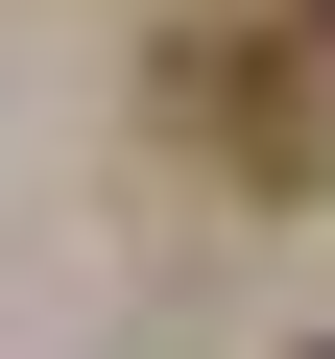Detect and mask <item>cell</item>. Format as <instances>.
I'll return each mask as SVG.
<instances>
[{
	"label": "cell",
	"instance_id": "cell-1",
	"mask_svg": "<svg viewBox=\"0 0 335 359\" xmlns=\"http://www.w3.org/2000/svg\"><path fill=\"white\" fill-rule=\"evenodd\" d=\"M311 25H335V0H311Z\"/></svg>",
	"mask_w": 335,
	"mask_h": 359
}]
</instances>
